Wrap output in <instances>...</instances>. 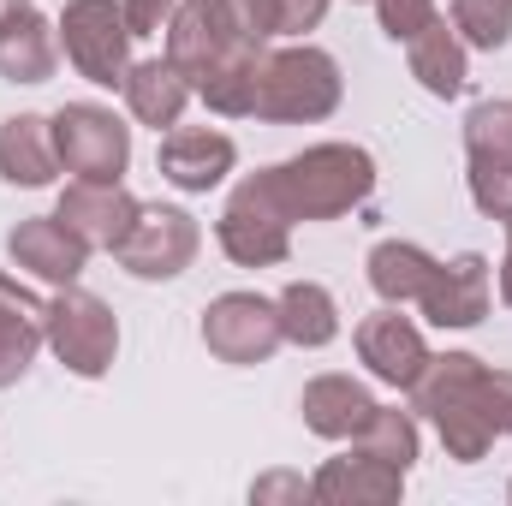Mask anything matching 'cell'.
Listing matches in <instances>:
<instances>
[{
	"label": "cell",
	"instance_id": "1",
	"mask_svg": "<svg viewBox=\"0 0 512 506\" xmlns=\"http://www.w3.org/2000/svg\"><path fill=\"white\" fill-rule=\"evenodd\" d=\"M292 221H340L376 191V155L364 143H310L268 167Z\"/></svg>",
	"mask_w": 512,
	"mask_h": 506
},
{
	"label": "cell",
	"instance_id": "2",
	"mask_svg": "<svg viewBox=\"0 0 512 506\" xmlns=\"http://www.w3.org/2000/svg\"><path fill=\"white\" fill-rule=\"evenodd\" d=\"M483 376H489V364L477 352H441V358L429 352L423 376L405 387L411 405L435 423L447 459H459V465H477L495 447V423L483 417Z\"/></svg>",
	"mask_w": 512,
	"mask_h": 506
},
{
	"label": "cell",
	"instance_id": "3",
	"mask_svg": "<svg viewBox=\"0 0 512 506\" xmlns=\"http://www.w3.org/2000/svg\"><path fill=\"white\" fill-rule=\"evenodd\" d=\"M346 96V78H340V60L328 48H280L262 60V90H256V120L268 126H316L340 108Z\"/></svg>",
	"mask_w": 512,
	"mask_h": 506
},
{
	"label": "cell",
	"instance_id": "4",
	"mask_svg": "<svg viewBox=\"0 0 512 506\" xmlns=\"http://www.w3.org/2000/svg\"><path fill=\"white\" fill-rule=\"evenodd\" d=\"M215 239H221V251L233 256L239 268H274V262L292 256V215L274 197L268 167L233 185V197H227V209L215 221Z\"/></svg>",
	"mask_w": 512,
	"mask_h": 506
},
{
	"label": "cell",
	"instance_id": "5",
	"mask_svg": "<svg viewBox=\"0 0 512 506\" xmlns=\"http://www.w3.org/2000/svg\"><path fill=\"white\" fill-rule=\"evenodd\" d=\"M48 346L72 376L84 381L108 376L114 358H120V316L84 286H60L54 304H48Z\"/></svg>",
	"mask_w": 512,
	"mask_h": 506
},
{
	"label": "cell",
	"instance_id": "6",
	"mask_svg": "<svg viewBox=\"0 0 512 506\" xmlns=\"http://www.w3.org/2000/svg\"><path fill=\"white\" fill-rule=\"evenodd\" d=\"M60 48L78 78H90L96 90H120L131 72V30L120 0H66Z\"/></svg>",
	"mask_w": 512,
	"mask_h": 506
},
{
	"label": "cell",
	"instance_id": "7",
	"mask_svg": "<svg viewBox=\"0 0 512 506\" xmlns=\"http://www.w3.org/2000/svg\"><path fill=\"white\" fill-rule=\"evenodd\" d=\"M54 149H60V167L72 179L114 185L131 167V126L102 102H66L54 114Z\"/></svg>",
	"mask_w": 512,
	"mask_h": 506
},
{
	"label": "cell",
	"instance_id": "8",
	"mask_svg": "<svg viewBox=\"0 0 512 506\" xmlns=\"http://www.w3.org/2000/svg\"><path fill=\"white\" fill-rule=\"evenodd\" d=\"M203 251V227L185 209L167 203H143L137 221L126 227V239L114 245V262L126 268L131 280H179Z\"/></svg>",
	"mask_w": 512,
	"mask_h": 506
},
{
	"label": "cell",
	"instance_id": "9",
	"mask_svg": "<svg viewBox=\"0 0 512 506\" xmlns=\"http://www.w3.org/2000/svg\"><path fill=\"white\" fill-rule=\"evenodd\" d=\"M203 346L221 358V364H268L280 346H286V328H280V304L262 298V292H221L209 310H203Z\"/></svg>",
	"mask_w": 512,
	"mask_h": 506
},
{
	"label": "cell",
	"instance_id": "10",
	"mask_svg": "<svg viewBox=\"0 0 512 506\" xmlns=\"http://www.w3.org/2000/svg\"><path fill=\"white\" fill-rule=\"evenodd\" d=\"M233 42H262L239 0H185L167 24V60L197 84Z\"/></svg>",
	"mask_w": 512,
	"mask_h": 506
},
{
	"label": "cell",
	"instance_id": "11",
	"mask_svg": "<svg viewBox=\"0 0 512 506\" xmlns=\"http://www.w3.org/2000/svg\"><path fill=\"white\" fill-rule=\"evenodd\" d=\"M489 298H495V274H489V256L483 251H459L453 262H435L429 286H423V316L435 328H477L489 316Z\"/></svg>",
	"mask_w": 512,
	"mask_h": 506
},
{
	"label": "cell",
	"instance_id": "12",
	"mask_svg": "<svg viewBox=\"0 0 512 506\" xmlns=\"http://www.w3.org/2000/svg\"><path fill=\"white\" fill-rule=\"evenodd\" d=\"M233 161H239L233 137H227V131H209V126L167 131V137H161V149H155L161 179H167L173 191H185V197H209V191L233 173Z\"/></svg>",
	"mask_w": 512,
	"mask_h": 506
},
{
	"label": "cell",
	"instance_id": "13",
	"mask_svg": "<svg viewBox=\"0 0 512 506\" xmlns=\"http://www.w3.org/2000/svg\"><path fill=\"white\" fill-rule=\"evenodd\" d=\"M137 197H131L126 185L114 179V185H102V179H72L66 191H60V221L90 245V251H114L120 239H126V227L137 221Z\"/></svg>",
	"mask_w": 512,
	"mask_h": 506
},
{
	"label": "cell",
	"instance_id": "14",
	"mask_svg": "<svg viewBox=\"0 0 512 506\" xmlns=\"http://www.w3.org/2000/svg\"><path fill=\"white\" fill-rule=\"evenodd\" d=\"M6 256L18 268H30L36 280H48V286H78V274L90 262V245L60 215H30V221H18L6 233Z\"/></svg>",
	"mask_w": 512,
	"mask_h": 506
},
{
	"label": "cell",
	"instance_id": "15",
	"mask_svg": "<svg viewBox=\"0 0 512 506\" xmlns=\"http://www.w3.org/2000/svg\"><path fill=\"white\" fill-rule=\"evenodd\" d=\"M358 358L370 364V376L387 387H411L429 364V346H423V328L411 316H399V304H387L376 316L358 322Z\"/></svg>",
	"mask_w": 512,
	"mask_h": 506
},
{
	"label": "cell",
	"instance_id": "16",
	"mask_svg": "<svg viewBox=\"0 0 512 506\" xmlns=\"http://www.w3.org/2000/svg\"><path fill=\"white\" fill-rule=\"evenodd\" d=\"M42 346H48V304L0 268V387L24 381Z\"/></svg>",
	"mask_w": 512,
	"mask_h": 506
},
{
	"label": "cell",
	"instance_id": "17",
	"mask_svg": "<svg viewBox=\"0 0 512 506\" xmlns=\"http://www.w3.org/2000/svg\"><path fill=\"white\" fill-rule=\"evenodd\" d=\"M405 489V471H393L370 453H346V459H328L316 477H310V495L328 506H393Z\"/></svg>",
	"mask_w": 512,
	"mask_h": 506
},
{
	"label": "cell",
	"instance_id": "18",
	"mask_svg": "<svg viewBox=\"0 0 512 506\" xmlns=\"http://www.w3.org/2000/svg\"><path fill=\"white\" fill-rule=\"evenodd\" d=\"M298 411H304V429H310V435H322V441H352V435L376 417V399H370L364 381H352V376H316V381H304Z\"/></svg>",
	"mask_w": 512,
	"mask_h": 506
},
{
	"label": "cell",
	"instance_id": "19",
	"mask_svg": "<svg viewBox=\"0 0 512 506\" xmlns=\"http://www.w3.org/2000/svg\"><path fill=\"white\" fill-rule=\"evenodd\" d=\"M54 173H60L54 120H42V114H12V120H0V179H6V185L42 191V185H54Z\"/></svg>",
	"mask_w": 512,
	"mask_h": 506
},
{
	"label": "cell",
	"instance_id": "20",
	"mask_svg": "<svg viewBox=\"0 0 512 506\" xmlns=\"http://www.w3.org/2000/svg\"><path fill=\"white\" fill-rule=\"evenodd\" d=\"M262 60H268V42H233L191 90L203 96L209 114H227V120H245L256 114V90H262Z\"/></svg>",
	"mask_w": 512,
	"mask_h": 506
},
{
	"label": "cell",
	"instance_id": "21",
	"mask_svg": "<svg viewBox=\"0 0 512 506\" xmlns=\"http://www.w3.org/2000/svg\"><path fill=\"white\" fill-rule=\"evenodd\" d=\"M60 66V24H48L36 6H24L0 30V78L6 84H48Z\"/></svg>",
	"mask_w": 512,
	"mask_h": 506
},
{
	"label": "cell",
	"instance_id": "22",
	"mask_svg": "<svg viewBox=\"0 0 512 506\" xmlns=\"http://www.w3.org/2000/svg\"><path fill=\"white\" fill-rule=\"evenodd\" d=\"M126 108H131V120L137 126H179V114H185V102L197 96L191 90V78L161 54V60H131V72H126Z\"/></svg>",
	"mask_w": 512,
	"mask_h": 506
},
{
	"label": "cell",
	"instance_id": "23",
	"mask_svg": "<svg viewBox=\"0 0 512 506\" xmlns=\"http://www.w3.org/2000/svg\"><path fill=\"white\" fill-rule=\"evenodd\" d=\"M405 60H411V78L429 90V96H441V102H453L459 90H465V42H459V30L435 12L411 42H405Z\"/></svg>",
	"mask_w": 512,
	"mask_h": 506
},
{
	"label": "cell",
	"instance_id": "24",
	"mask_svg": "<svg viewBox=\"0 0 512 506\" xmlns=\"http://www.w3.org/2000/svg\"><path fill=\"white\" fill-rule=\"evenodd\" d=\"M274 304H280V328H286L292 346H304V352L334 346V334H340V304H334L328 286H316V280H292Z\"/></svg>",
	"mask_w": 512,
	"mask_h": 506
},
{
	"label": "cell",
	"instance_id": "25",
	"mask_svg": "<svg viewBox=\"0 0 512 506\" xmlns=\"http://www.w3.org/2000/svg\"><path fill=\"white\" fill-rule=\"evenodd\" d=\"M364 268H370V286H376L382 304H417L429 274H435V256L423 245H411V239H382Z\"/></svg>",
	"mask_w": 512,
	"mask_h": 506
},
{
	"label": "cell",
	"instance_id": "26",
	"mask_svg": "<svg viewBox=\"0 0 512 506\" xmlns=\"http://www.w3.org/2000/svg\"><path fill=\"white\" fill-rule=\"evenodd\" d=\"M352 447L370 453V459H382V465H393V471H411L417 465V423H411V411L376 405V417L352 435Z\"/></svg>",
	"mask_w": 512,
	"mask_h": 506
},
{
	"label": "cell",
	"instance_id": "27",
	"mask_svg": "<svg viewBox=\"0 0 512 506\" xmlns=\"http://www.w3.org/2000/svg\"><path fill=\"white\" fill-rule=\"evenodd\" d=\"M465 155L477 167H512V96L477 102L465 114Z\"/></svg>",
	"mask_w": 512,
	"mask_h": 506
},
{
	"label": "cell",
	"instance_id": "28",
	"mask_svg": "<svg viewBox=\"0 0 512 506\" xmlns=\"http://www.w3.org/2000/svg\"><path fill=\"white\" fill-rule=\"evenodd\" d=\"M453 30L465 48H507L512 42V0H453Z\"/></svg>",
	"mask_w": 512,
	"mask_h": 506
},
{
	"label": "cell",
	"instance_id": "29",
	"mask_svg": "<svg viewBox=\"0 0 512 506\" xmlns=\"http://www.w3.org/2000/svg\"><path fill=\"white\" fill-rule=\"evenodd\" d=\"M239 6H245V18H251V30L262 42H274V36H304V30H316L322 12H328V0H239Z\"/></svg>",
	"mask_w": 512,
	"mask_h": 506
},
{
	"label": "cell",
	"instance_id": "30",
	"mask_svg": "<svg viewBox=\"0 0 512 506\" xmlns=\"http://www.w3.org/2000/svg\"><path fill=\"white\" fill-rule=\"evenodd\" d=\"M471 203L489 215V221H512V167H477L471 161Z\"/></svg>",
	"mask_w": 512,
	"mask_h": 506
},
{
	"label": "cell",
	"instance_id": "31",
	"mask_svg": "<svg viewBox=\"0 0 512 506\" xmlns=\"http://www.w3.org/2000/svg\"><path fill=\"white\" fill-rule=\"evenodd\" d=\"M376 18L393 42H411L429 18H435V0H376Z\"/></svg>",
	"mask_w": 512,
	"mask_h": 506
},
{
	"label": "cell",
	"instance_id": "32",
	"mask_svg": "<svg viewBox=\"0 0 512 506\" xmlns=\"http://www.w3.org/2000/svg\"><path fill=\"white\" fill-rule=\"evenodd\" d=\"M120 12H126V30L131 36H167V24H173V0H120Z\"/></svg>",
	"mask_w": 512,
	"mask_h": 506
},
{
	"label": "cell",
	"instance_id": "33",
	"mask_svg": "<svg viewBox=\"0 0 512 506\" xmlns=\"http://www.w3.org/2000/svg\"><path fill=\"white\" fill-rule=\"evenodd\" d=\"M483 417L495 423V435H512V370L483 376Z\"/></svg>",
	"mask_w": 512,
	"mask_h": 506
},
{
	"label": "cell",
	"instance_id": "34",
	"mask_svg": "<svg viewBox=\"0 0 512 506\" xmlns=\"http://www.w3.org/2000/svg\"><path fill=\"white\" fill-rule=\"evenodd\" d=\"M251 495L256 501H268V495H310V483H298V477H268V483H256Z\"/></svg>",
	"mask_w": 512,
	"mask_h": 506
},
{
	"label": "cell",
	"instance_id": "35",
	"mask_svg": "<svg viewBox=\"0 0 512 506\" xmlns=\"http://www.w3.org/2000/svg\"><path fill=\"white\" fill-rule=\"evenodd\" d=\"M501 298H507V310H512V245H507V256H501Z\"/></svg>",
	"mask_w": 512,
	"mask_h": 506
},
{
	"label": "cell",
	"instance_id": "36",
	"mask_svg": "<svg viewBox=\"0 0 512 506\" xmlns=\"http://www.w3.org/2000/svg\"><path fill=\"white\" fill-rule=\"evenodd\" d=\"M24 6H30V0H0V30H6V24H12V18L24 12Z\"/></svg>",
	"mask_w": 512,
	"mask_h": 506
},
{
	"label": "cell",
	"instance_id": "37",
	"mask_svg": "<svg viewBox=\"0 0 512 506\" xmlns=\"http://www.w3.org/2000/svg\"><path fill=\"white\" fill-rule=\"evenodd\" d=\"M507 245H512V221H507Z\"/></svg>",
	"mask_w": 512,
	"mask_h": 506
},
{
	"label": "cell",
	"instance_id": "38",
	"mask_svg": "<svg viewBox=\"0 0 512 506\" xmlns=\"http://www.w3.org/2000/svg\"><path fill=\"white\" fill-rule=\"evenodd\" d=\"M507 501H512V483H507Z\"/></svg>",
	"mask_w": 512,
	"mask_h": 506
}]
</instances>
